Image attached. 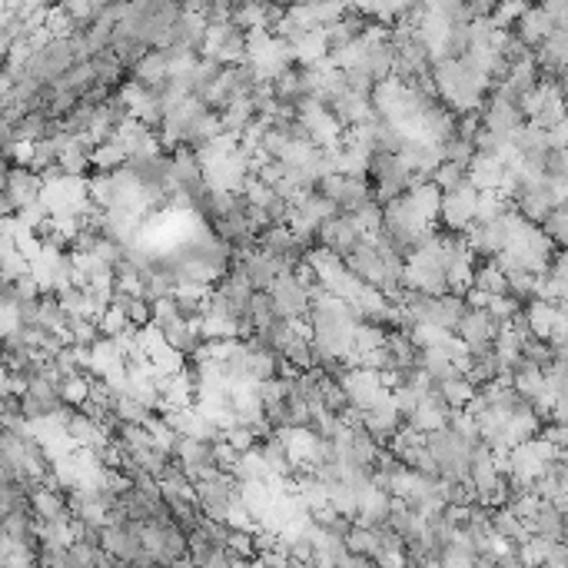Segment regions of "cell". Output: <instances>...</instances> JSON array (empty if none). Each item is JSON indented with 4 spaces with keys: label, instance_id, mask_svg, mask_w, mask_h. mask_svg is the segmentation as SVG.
<instances>
[{
    "label": "cell",
    "instance_id": "cell-1",
    "mask_svg": "<svg viewBox=\"0 0 568 568\" xmlns=\"http://www.w3.org/2000/svg\"><path fill=\"white\" fill-rule=\"evenodd\" d=\"M425 449H430L436 469L443 479H469V469H472V453L482 439H469L463 436L459 430H453V425H446V430H436V433H425Z\"/></svg>",
    "mask_w": 568,
    "mask_h": 568
},
{
    "label": "cell",
    "instance_id": "cell-2",
    "mask_svg": "<svg viewBox=\"0 0 568 568\" xmlns=\"http://www.w3.org/2000/svg\"><path fill=\"white\" fill-rule=\"evenodd\" d=\"M339 386H343V392H346V399H349V405H353L356 415H366V412H372L376 405H382V402L392 399L389 382H386L376 369L349 366V369L339 376Z\"/></svg>",
    "mask_w": 568,
    "mask_h": 568
},
{
    "label": "cell",
    "instance_id": "cell-3",
    "mask_svg": "<svg viewBox=\"0 0 568 568\" xmlns=\"http://www.w3.org/2000/svg\"><path fill=\"white\" fill-rule=\"evenodd\" d=\"M44 187H47V180L41 174H34L31 167H24V164L4 167V220L18 216L24 207L37 203L44 197Z\"/></svg>",
    "mask_w": 568,
    "mask_h": 568
},
{
    "label": "cell",
    "instance_id": "cell-4",
    "mask_svg": "<svg viewBox=\"0 0 568 568\" xmlns=\"http://www.w3.org/2000/svg\"><path fill=\"white\" fill-rule=\"evenodd\" d=\"M316 190L333 203V210H336V213H359V210H366L369 203H376L369 177H346V174H333V177H326Z\"/></svg>",
    "mask_w": 568,
    "mask_h": 568
},
{
    "label": "cell",
    "instance_id": "cell-5",
    "mask_svg": "<svg viewBox=\"0 0 568 568\" xmlns=\"http://www.w3.org/2000/svg\"><path fill=\"white\" fill-rule=\"evenodd\" d=\"M276 310L282 320H290V323H300V320H310V310H313V290H310V282L300 276V269L287 272V276H279L276 279V287L269 290Z\"/></svg>",
    "mask_w": 568,
    "mask_h": 568
},
{
    "label": "cell",
    "instance_id": "cell-6",
    "mask_svg": "<svg viewBox=\"0 0 568 568\" xmlns=\"http://www.w3.org/2000/svg\"><path fill=\"white\" fill-rule=\"evenodd\" d=\"M528 126V110L525 103H515L509 97H502L499 90H489V100L482 107V130L502 140H512L519 130Z\"/></svg>",
    "mask_w": 568,
    "mask_h": 568
},
{
    "label": "cell",
    "instance_id": "cell-7",
    "mask_svg": "<svg viewBox=\"0 0 568 568\" xmlns=\"http://www.w3.org/2000/svg\"><path fill=\"white\" fill-rule=\"evenodd\" d=\"M233 269L249 282V287H253L256 293H269V290L276 287V279H279V276L293 272V266H287V263L276 259V256H269V253H263L259 246H256V249H249V253H240Z\"/></svg>",
    "mask_w": 568,
    "mask_h": 568
},
{
    "label": "cell",
    "instance_id": "cell-8",
    "mask_svg": "<svg viewBox=\"0 0 568 568\" xmlns=\"http://www.w3.org/2000/svg\"><path fill=\"white\" fill-rule=\"evenodd\" d=\"M525 110H528V126H535V130H542V133L555 130L561 120H568V103H565L561 83L542 80L538 90L528 97Z\"/></svg>",
    "mask_w": 568,
    "mask_h": 568
},
{
    "label": "cell",
    "instance_id": "cell-9",
    "mask_svg": "<svg viewBox=\"0 0 568 568\" xmlns=\"http://www.w3.org/2000/svg\"><path fill=\"white\" fill-rule=\"evenodd\" d=\"M320 246L323 249H330L333 256H339V259H349L353 253H356V246L363 243V240H369V233H366V226L353 216V213H336V216H330L323 226H320Z\"/></svg>",
    "mask_w": 568,
    "mask_h": 568
},
{
    "label": "cell",
    "instance_id": "cell-10",
    "mask_svg": "<svg viewBox=\"0 0 568 568\" xmlns=\"http://www.w3.org/2000/svg\"><path fill=\"white\" fill-rule=\"evenodd\" d=\"M479 190L469 183L463 190L443 193V210H439V223L446 233H459L466 236L476 223H479Z\"/></svg>",
    "mask_w": 568,
    "mask_h": 568
},
{
    "label": "cell",
    "instance_id": "cell-11",
    "mask_svg": "<svg viewBox=\"0 0 568 568\" xmlns=\"http://www.w3.org/2000/svg\"><path fill=\"white\" fill-rule=\"evenodd\" d=\"M502 333H505V326L486 307H472L466 313V320L459 323L456 339L466 346V353H479V349H492Z\"/></svg>",
    "mask_w": 568,
    "mask_h": 568
},
{
    "label": "cell",
    "instance_id": "cell-12",
    "mask_svg": "<svg viewBox=\"0 0 568 568\" xmlns=\"http://www.w3.org/2000/svg\"><path fill=\"white\" fill-rule=\"evenodd\" d=\"M259 249L263 253H269V256H276V259H282L287 266H303L307 259H310V243L303 240V236H297L290 226H266L263 233H259Z\"/></svg>",
    "mask_w": 568,
    "mask_h": 568
},
{
    "label": "cell",
    "instance_id": "cell-13",
    "mask_svg": "<svg viewBox=\"0 0 568 568\" xmlns=\"http://www.w3.org/2000/svg\"><path fill=\"white\" fill-rule=\"evenodd\" d=\"M359 422L366 425V433H369L382 449H392V446L399 443V436L409 430V422L402 419V412L396 409V402H392V399H389V402H382V405H376L372 412L359 415Z\"/></svg>",
    "mask_w": 568,
    "mask_h": 568
},
{
    "label": "cell",
    "instance_id": "cell-14",
    "mask_svg": "<svg viewBox=\"0 0 568 568\" xmlns=\"http://www.w3.org/2000/svg\"><path fill=\"white\" fill-rule=\"evenodd\" d=\"M376 31V24L359 11V8H346L343 11V18L333 24V27H326L323 34H326V47H330V54H346L349 47H356L366 34H372Z\"/></svg>",
    "mask_w": 568,
    "mask_h": 568
},
{
    "label": "cell",
    "instance_id": "cell-15",
    "mask_svg": "<svg viewBox=\"0 0 568 568\" xmlns=\"http://www.w3.org/2000/svg\"><path fill=\"white\" fill-rule=\"evenodd\" d=\"M396 502L399 499H392L389 492H382V489H369L363 499H359V509H356V525H363V528H389V522H392V512H396Z\"/></svg>",
    "mask_w": 568,
    "mask_h": 568
},
{
    "label": "cell",
    "instance_id": "cell-16",
    "mask_svg": "<svg viewBox=\"0 0 568 568\" xmlns=\"http://www.w3.org/2000/svg\"><path fill=\"white\" fill-rule=\"evenodd\" d=\"M343 11L346 8H339V4H300V8H287V18L310 34H323L326 27H333L343 18Z\"/></svg>",
    "mask_w": 568,
    "mask_h": 568
},
{
    "label": "cell",
    "instance_id": "cell-17",
    "mask_svg": "<svg viewBox=\"0 0 568 568\" xmlns=\"http://www.w3.org/2000/svg\"><path fill=\"white\" fill-rule=\"evenodd\" d=\"M469 170H472V167H466V164H453V160H446V164L433 174V183H436L443 193L463 190V187H469V183H472Z\"/></svg>",
    "mask_w": 568,
    "mask_h": 568
},
{
    "label": "cell",
    "instance_id": "cell-18",
    "mask_svg": "<svg viewBox=\"0 0 568 568\" xmlns=\"http://www.w3.org/2000/svg\"><path fill=\"white\" fill-rule=\"evenodd\" d=\"M542 8L555 31H568V0H552V4H542Z\"/></svg>",
    "mask_w": 568,
    "mask_h": 568
},
{
    "label": "cell",
    "instance_id": "cell-19",
    "mask_svg": "<svg viewBox=\"0 0 568 568\" xmlns=\"http://www.w3.org/2000/svg\"><path fill=\"white\" fill-rule=\"evenodd\" d=\"M151 568H174V565H164V561H154Z\"/></svg>",
    "mask_w": 568,
    "mask_h": 568
}]
</instances>
